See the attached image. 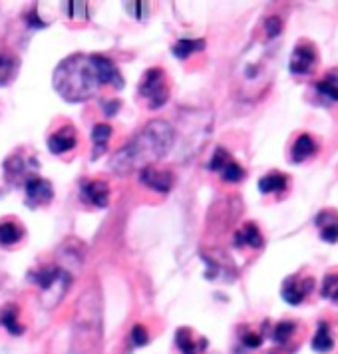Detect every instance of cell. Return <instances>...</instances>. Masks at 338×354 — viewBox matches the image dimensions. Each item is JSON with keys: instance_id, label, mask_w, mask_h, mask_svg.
I'll return each instance as SVG.
<instances>
[{"instance_id": "obj_1", "label": "cell", "mask_w": 338, "mask_h": 354, "mask_svg": "<svg viewBox=\"0 0 338 354\" xmlns=\"http://www.w3.org/2000/svg\"><path fill=\"white\" fill-rule=\"evenodd\" d=\"M176 144V129L163 120H153L145 126L126 147H122L110 161L112 171L128 176L133 169L149 167V163L161 160Z\"/></svg>"}, {"instance_id": "obj_2", "label": "cell", "mask_w": 338, "mask_h": 354, "mask_svg": "<svg viewBox=\"0 0 338 354\" xmlns=\"http://www.w3.org/2000/svg\"><path fill=\"white\" fill-rule=\"evenodd\" d=\"M54 88L66 102L78 104L94 96L102 86L92 56H70L54 70Z\"/></svg>"}, {"instance_id": "obj_3", "label": "cell", "mask_w": 338, "mask_h": 354, "mask_svg": "<svg viewBox=\"0 0 338 354\" xmlns=\"http://www.w3.org/2000/svg\"><path fill=\"white\" fill-rule=\"evenodd\" d=\"M271 42H255L245 50V54L239 60V96L243 100H257L261 97L269 84L273 80V62L274 50L271 48Z\"/></svg>"}, {"instance_id": "obj_4", "label": "cell", "mask_w": 338, "mask_h": 354, "mask_svg": "<svg viewBox=\"0 0 338 354\" xmlns=\"http://www.w3.org/2000/svg\"><path fill=\"white\" fill-rule=\"evenodd\" d=\"M321 66V52L317 44L308 38H301L290 52L289 72L297 80H308L314 78Z\"/></svg>"}, {"instance_id": "obj_5", "label": "cell", "mask_w": 338, "mask_h": 354, "mask_svg": "<svg viewBox=\"0 0 338 354\" xmlns=\"http://www.w3.org/2000/svg\"><path fill=\"white\" fill-rule=\"evenodd\" d=\"M317 289V279L308 269H301L297 273L289 274L283 285H281V297L283 301L290 306L305 305L306 301L312 297V292Z\"/></svg>"}, {"instance_id": "obj_6", "label": "cell", "mask_w": 338, "mask_h": 354, "mask_svg": "<svg viewBox=\"0 0 338 354\" xmlns=\"http://www.w3.org/2000/svg\"><path fill=\"white\" fill-rule=\"evenodd\" d=\"M140 94L149 102L151 110L161 108L169 100V84L161 68H149L140 84Z\"/></svg>"}, {"instance_id": "obj_7", "label": "cell", "mask_w": 338, "mask_h": 354, "mask_svg": "<svg viewBox=\"0 0 338 354\" xmlns=\"http://www.w3.org/2000/svg\"><path fill=\"white\" fill-rule=\"evenodd\" d=\"M305 337L306 326L301 321H294V319H285V321L276 322L271 330V338H273L274 344L287 353L299 351Z\"/></svg>"}, {"instance_id": "obj_8", "label": "cell", "mask_w": 338, "mask_h": 354, "mask_svg": "<svg viewBox=\"0 0 338 354\" xmlns=\"http://www.w3.org/2000/svg\"><path fill=\"white\" fill-rule=\"evenodd\" d=\"M321 140L310 131H299L289 145V161L292 165H303L317 160L321 153Z\"/></svg>"}, {"instance_id": "obj_9", "label": "cell", "mask_w": 338, "mask_h": 354, "mask_svg": "<svg viewBox=\"0 0 338 354\" xmlns=\"http://www.w3.org/2000/svg\"><path fill=\"white\" fill-rule=\"evenodd\" d=\"M314 97L324 108L338 106V66L328 68L321 78H317L312 84Z\"/></svg>"}, {"instance_id": "obj_10", "label": "cell", "mask_w": 338, "mask_h": 354, "mask_svg": "<svg viewBox=\"0 0 338 354\" xmlns=\"http://www.w3.org/2000/svg\"><path fill=\"white\" fill-rule=\"evenodd\" d=\"M314 227L319 231L322 243L335 245L338 243V209L337 207H324L314 215Z\"/></svg>"}, {"instance_id": "obj_11", "label": "cell", "mask_w": 338, "mask_h": 354, "mask_svg": "<svg viewBox=\"0 0 338 354\" xmlns=\"http://www.w3.org/2000/svg\"><path fill=\"white\" fill-rule=\"evenodd\" d=\"M259 192L263 195H273L285 199L290 192V177L283 171H269L259 179Z\"/></svg>"}, {"instance_id": "obj_12", "label": "cell", "mask_w": 338, "mask_h": 354, "mask_svg": "<svg viewBox=\"0 0 338 354\" xmlns=\"http://www.w3.org/2000/svg\"><path fill=\"white\" fill-rule=\"evenodd\" d=\"M30 279H32L34 285H38L42 290H54L56 285H68V273L62 271L60 267H56V265H46V267H40V269H36L32 274H30Z\"/></svg>"}, {"instance_id": "obj_13", "label": "cell", "mask_w": 338, "mask_h": 354, "mask_svg": "<svg viewBox=\"0 0 338 354\" xmlns=\"http://www.w3.org/2000/svg\"><path fill=\"white\" fill-rule=\"evenodd\" d=\"M140 181L145 187L158 192V194H167L173 187V174L167 169H153V167H144L140 171Z\"/></svg>"}, {"instance_id": "obj_14", "label": "cell", "mask_w": 338, "mask_h": 354, "mask_svg": "<svg viewBox=\"0 0 338 354\" xmlns=\"http://www.w3.org/2000/svg\"><path fill=\"white\" fill-rule=\"evenodd\" d=\"M233 245H235L237 249H243V247H249V249H255V251L263 249L265 239H263V233H261V229L257 227V223L249 221V223H245L241 229H237L235 235H233Z\"/></svg>"}, {"instance_id": "obj_15", "label": "cell", "mask_w": 338, "mask_h": 354, "mask_svg": "<svg viewBox=\"0 0 338 354\" xmlns=\"http://www.w3.org/2000/svg\"><path fill=\"white\" fill-rule=\"evenodd\" d=\"M92 58H94V66H96L100 84H110L113 88H124V78H122L118 66L113 64L110 58L97 56V54H94Z\"/></svg>"}, {"instance_id": "obj_16", "label": "cell", "mask_w": 338, "mask_h": 354, "mask_svg": "<svg viewBox=\"0 0 338 354\" xmlns=\"http://www.w3.org/2000/svg\"><path fill=\"white\" fill-rule=\"evenodd\" d=\"M335 342H337V337H335V330H332L330 322H317V330H314V337L310 340V348H312L314 353L326 354L335 348Z\"/></svg>"}, {"instance_id": "obj_17", "label": "cell", "mask_w": 338, "mask_h": 354, "mask_svg": "<svg viewBox=\"0 0 338 354\" xmlns=\"http://www.w3.org/2000/svg\"><path fill=\"white\" fill-rule=\"evenodd\" d=\"M74 145H76V129L72 126H64L48 138V149L56 156L74 149Z\"/></svg>"}, {"instance_id": "obj_18", "label": "cell", "mask_w": 338, "mask_h": 354, "mask_svg": "<svg viewBox=\"0 0 338 354\" xmlns=\"http://www.w3.org/2000/svg\"><path fill=\"white\" fill-rule=\"evenodd\" d=\"M26 195L34 203H46L54 197V189L50 185V181L42 179L38 176L26 177Z\"/></svg>"}, {"instance_id": "obj_19", "label": "cell", "mask_w": 338, "mask_h": 354, "mask_svg": "<svg viewBox=\"0 0 338 354\" xmlns=\"http://www.w3.org/2000/svg\"><path fill=\"white\" fill-rule=\"evenodd\" d=\"M82 194L96 207H106L108 201H110V187H108L106 181H88V183H84Z\"/></svg>"}, {"instance_id": "obj_20", "label": "cell", "mask_w": 338, "mask_h": 354, "mask_svg": "<svg viewBox=\"0 0 338 354\" xmlns=\"http://www.w3.org/2000/svg\"><path fill=\"white\" fill-rule=\"evenodd\" d=\"M176 342H178V348L181 351V354H199L201 351H205V346H207L205 338L197 344L194 333L189 328H179L176 333Z\"/></svg>"}, {"instance_id": "obj_21", "label": "cell", "mask_w": 338, "mask_h": 354, "mask_svg": "<svg viewBox=\"0 0 338 354\" xmlns=\"http://www.w3.org/2000/svg\"><path fill=\"white\" fill-rule=\"evenodd\" d=\"M0 324L15 337L24 333V326L18 322V306L15 303H8L0 308Z\"/></svg>"}, {"instance_id": "obj_22", "label": "cell", "mask_w": 338, "mask_h": 354, "mask_svg": "<svg viewBox=\"0 0 338 354\" xmlns=\"http://www.w3.org/2000/svg\"><path fill=\"white\" fill-rule=\"evenodd\" d=\"M321 297L332 305H338V267L328 269L322 277Z\"/></svg>"}, {"instance_id": "obj_23", "label": "cell", "mask_w": 338, "mask_h": 354, "mask_svg": "<svg viewBox=\"0 0 338 354\" xmlns=\"http://www.w3.org/2000/svg\"><path fill=\"white\" fill-rule=\"evenodd\" d=\"M18 60L12 54H0V86H8L17 78Z\"/></svg>"}, {"instance_id": "obj_24", "label": "cell", "mask_w": 338, "mask_h": 354, "mask_svg": "<svg viewBox=\"0 0 338 354\" xmlns=\"http://www.w3.org/2000/svg\"><path fill=\"white\" fill-rule=\"evenodd\" d=\"M205 48V40H178L176 44H173V56L179 58V60H185V58H189L194 52H201V50Z\"/></svg>"}, {"instance_id": "obj_25", "label": "cell", "mask_w": 338, "mask_h": 354, "mask_svg": "<svg viewBox=\"0 0 338 354\" xmlns=\"http://www.w3.org/2000/svg\"><path fill=\"white\" fill-rule=\"evenodd\" d=\"M112 138V128L108 124H97L92 129V144H94V158L102 156V151L106 149L108 140Z\"/></svg>"}, {"instance_id": "obj_26", "label": "cell", "mask_w": 338, "mask_h": 354, "mask_svg": "<svg viewBox=\"0 0 338 354\" xmlns=\"http://www.w3.org/2000/svg\"><path fill=\"white\" fill-rule=\"evenodd\" d=\"M20 229L18 225H15L12 221H2L0 223V245H4V247H10V245H15V243L20 241Z\"/></svg>"}, {"instance_id": "obj_27", "label": "cell", "mask_w": 338, "mask_h": 354, "mask_svg": "<svg viewBox=\"0 0 338 354\" xmlns=\"http://www.w3.org/2000/svg\"><path fill=\"white\" fill-rule=\"evenodd\" d=\"M219 174H221V179H223V181H227V183H239V181H243V179H245V176H247L241 165L233 160L229 161V163H227L225 167H223Z\"/></svg>"}, {"instance_id": "obj_28", "label": "cell", "mask_w": 338, "mask_h": 354, "mask_svg": "<svg viewBox=\"0 0 338 354\" xmlns=\"http://www.w3.org/2000/svg\"><path fill=\"white\" fill-rule=\"evenodd\" d=\"M263 30H265V38L267 40H276L281 34H283V20L279 17H269L263 24Z\"/></svg>"}, {"instance_id": "obj_29", "label": "cell", "mask_w": 338, "mask_h": 354, "mask_svg": "<svg viewBox=\"0 0 338 354\" xmlns=\"http://www.w3.org/2000/svg\"><path fill=\"white\" fill-rule=\"evenodd\" d=\"M229 161H231V156H229V151H227L225 147H217L207 167H209L211 171H221Z\"/></svg>"}, {"instance_id": "obj_30", "label": "cell", "mask_w": 338, "mask_h": 354, "mask_svg": "<svg viewBox=\"0 0 338 354\" xmlns=\"http://www.w3.org/2000/svg\"><path fill=\"white\" fill-rule=\"evenodd\" d=\"M66 15L70 18H86L88 17V4L86 2H66Z\"/></svg>"}, {"instance_id": "obj_31", "label": "cell", "mask_w": 338, "mask_h": 354, "mask_svg": "<svg viewBox=\"0 0 338 354\" xmlns=\"http://www.w3.org/2000/svg\"><path fill=\"white\" fill-rule=\"evenodd\" d=\"M263 338H265V335L263 333H255V330H245L241 335L243 344L247 348H259L263 344Z\"/></svg>"}, {"instance_id": "obj_32", "label": "cell", "mask_w": 338, "mask_h": 354, "mask_svg": "<svg viewBox=\"0 0 338 354\" xmlns=\"http://www.w3.org/2000/svg\"><path fill=\"white\" fill-rule=\"evenodd\" d=\"M129 338H131V342H133L135 346H144V344H147V340H149V337H147V330H145L142 324H135V326L131 328V335H129Z\"/></svg>"}, {"instance_id": "obj_33", "label": "cell", "mask_w": 338, "mask_h": 354, "mask_svg": "<svg viewBox=\"0 0 338 354\" xmlns=\"http://www.w3.org/2000/svg\"><path fill=\"white\" fill-rule=\"evenodd\" d=\"M126 8H128L129 15H133L138 20H144L147 17V4L145 2H128Z\"/></svg>"}, {"instance_id": "obj_34", "label": "cell", "mask_w": 338, "mask_h": 354, "mask_svg": "<svg viewBox=\"0 0 338 354\" xmlns=\"http://www.w3.org/2000/svg\"><path fill=\"white\" fill-rule=\"evenodd\" d=\"M26 20H28V24H30L32 28H34V24H36V28H44V26H46V24L38 18V12H36V10H30V12L26 15Z\"/></svg>"}, {"instance_id": "obj_35", "label": "cell", "mask_w": 338, "mask_h": 354, "mask_svg": "<svg viewBox=\"0 0 338 354\" xmlns=\"http://www.w3.org/2000/svg\"><path fill=\"white\" fill-rule=\"evenodd\" d=\"M118 110H120V102H118V100H115V102H108V104H106V108H104L106 115H113Z\"/></svg>"}, {"instance_id": "obj_36", "label": "cell", "mask_w": 338, "mask_h": 354, "mask_svg": "<svg viewBox=\"0 0 338 354\" xmlns=\"http://www.w3.org/2000/svg\"><path fill=\"white\" fill-rule=\"evenodd\" d=\"M269 354H276V353H269Z\"/></svg>"}]
</instances>
